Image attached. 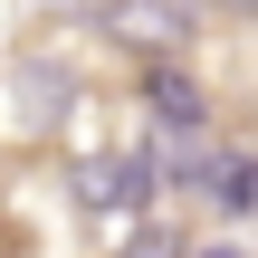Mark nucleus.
<instances>
[{
	"mask_svg": "<svg viewBox=\"0 0 258 258\" xmlns=\"http://www.w3.org/2000/svg\"><path fill=\"white\" fill-rule=\"evenodd\" d=\"M230 10H249V19H258V0H230Z\"/></svg>",
	"mask_w": 258,
	"mask_h": 258,
	"instance_id": "nucleus-3",
	"label": "nucleus"
},
{
	"mask_svg": "<svg viewBox=\"0 0 258 258\" xmlns=\"http://www.w3.org/2000/svg\"><path fill=\"white\" fill-rule=\"evenodd\" d=\"M153 115H163V124H172V134H201V96H191V86H182V77H172V67H163V77H153Z\"/></svg>",
	"mask_w": 258,
	"mask_h": 258,
	"instance_id": "nucleus-2",
	"label": "nucleus"
},
{
	"mask_svg": "<svg viewBox=\"0 0 258 258\" xmlns=\"http://www.w3.org/2000/svg\"><path fill=\"white\" fill-rule=\"evenodd\" d=\"M201 258H239V249H201Z\"/></svg>",
	"mask_w": 258,
	"mask_h": 258,
	"instance_id": "nucleus-4",
	"label": "nucleus"
},
{
	"mask_svg": "<svg viewBox=\"0 0 258 258\" xmlns=\"http://www.w3.org/2000/svg\"><path fill=\"white\" fill-rule=\"evenodd\" d=\"M211 211H220V220H258V153H220V172H211Z\"/></svg>",
	"mask_w": 258,
	"mask_h": 258,
	"instance_id": "nucleus-1",
	"label": "nucleus"
}]
</instances>
